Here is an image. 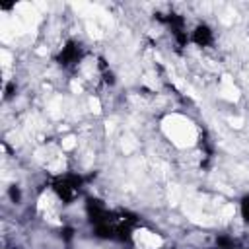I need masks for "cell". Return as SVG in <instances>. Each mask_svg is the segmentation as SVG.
I'll list each match as a JSON object with an SVG mask.
<instances>
[{"label":"cell","instance_id":"cell-1","mask_svg":"<svg viewBox=\"0 0 249 249\" xmlns=\"http://www.w3.org/2000/svg\"><path fill=\"white\" fill-rule=\"evenodd\" d=\"M78 189H80V177H76V175H68V177L58 179V181L54 183V191H56L58 196L64 198V200H70V198L76 195Z\"/></svg>","mask_w":249,"mask_h":249},{"label":"cell","instance_id":"cell-2","mask_svg":"<svg viewBox=\"0 0 249 249\" xmlns=\"http://www.w3.org/2000/svg\"><path fill=\"white\" fill-rule=\"evenodd\" d=\"M78 56H80V49H78L74 43H70V45H66V47L62 49L58 60H60V64H70V62H76Z\"/></svg>","mask_w":249,"mask_h":249},{"label":"cell","instance_id":"cell-3","mask_svg":"<svg viewBox=\"0 0 249 249\" xmlns=\"http://www.w3.org/2000/svg\"><path fill=\"white\" fill-rule=\"evenodd\" d=\"M193 41H195L196 45H200V47L208 45V43L212 41V33H210V29H208L206 25H198V27L193 31Z\"/></svg>","mask_w":249,"mask_h":249},{"label":"cell","instance_id":"cell-4","mask_svg":"<svg viewBox=\"0 0 249 249\" xmlns=\"http://www.w3.org/2000/svg\"><path fill=\"white\" fill-rule=\"evenodd\" d=\"M241 214H243V218L249 222V196H245L243 202H241Z\"/></svg>","mask_w":249,"mask_h":249},{"label":"cell","instance_id":"cell-5","mask_svg":"<svg viewBox=\"0 0 249 249\" xmlns=\"http://www.w3.org/2000/svg\"><path fill=\"white\" fill-rule=\"evenodd\" d=\"M12 198H14V200L19 198V191H18V189H12Z\"/></svg>","mask_w":249,"mask_h":249}]
</instances>
